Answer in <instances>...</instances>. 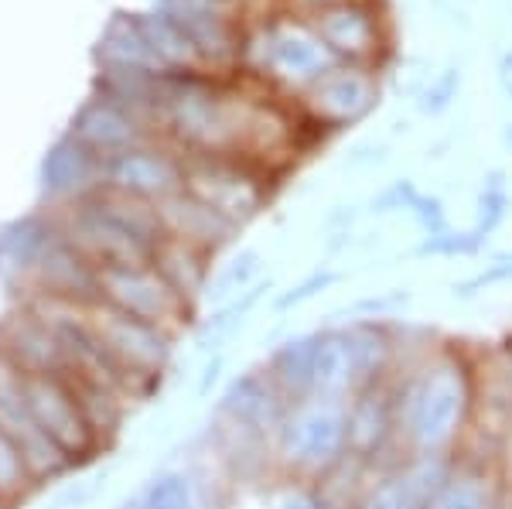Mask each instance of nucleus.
Returning a JSON list of instances; mask_svg holds the SVG:
<instances>
[{
  "label": "nucleus",
  "instance_id": "1",
  "mask_svg": "<svg viewBox=\"0 0 512 509\" xmlns=\"http://www.w3.org/2000/svg\"><path fill=\"white\" fill-rule=\"evenodd\" d=\"M280 469L325 482L349 462V410L342 400H304L291 407L274 438Z\"/></svg>",
  "mask_w": 512,
  "mask_h": 509
},
{
  "label": "nucleus",
  "instance_id": "2",
  "mask_svg": "<svg viewBox=\"0 0 512 509\" xmlns=\"http://www.w3.org/2000/svg\"><path fill=\"white\" fill-rule=\"evenodd\" d=\"M403 410H396V424L420 455L444 448L454 438L468 404V383L461 369L448 363L420 373L403 393Z\"/></svg>",
  "mask_w": 512,
  "mask_h": 509
},
{
  "label": "nucleus",
  "instance_id": "3",
  "mask_svg": "<svg viewBox=\"0 0 512 509\" xmlns=\"http://www.w3.org/2000/svg\"><path fill=\"white\" fill-rule=\"evenodd\" d=\"M185 158V192L219 212L236 229L260 216L270 199L267 171L226 154H181Z\"/></svg>",
  "mask_w": 512,
  "mask_h": 509
},
{
  "label": "nucleus",
  "instance_id": "4",
  "mask_svg": "<svg viewBox=\"0 0 512 509\" xmlns=\"http://www.w3.org/2000/svg\"><path fill=\"white\" fill-rule=\"evenodd\" d=\"M24 380H28V407L35 424L79 472L106 448V438L96 431L79 390L72 387L69 376H24Z\"/></svg>",
  "mask_w": 512,
  "mask_h": 509
},
{
  "label": "nucleus",
  "instance_id": "5",
  "mask_svg": "<svg viewBox=\"0 0 512 509\" xmlns=\"http://www.w3.org/2000/svg\"><path fill=\"white\" fill-rule=\"evenodd\" d=\"M86 322L106 356L137 383L140 393H151L154 383H161L164 369L175 359V335L99 301L86 305Z\"/></svg>",
  "mask_w": 512,
  "mask_h": 509
},
{
  "label": "nucleus",
  "instance_id": "6",
  "mask_svg": "<svg viewBox=\"0 0 512 509\" xmlns=\"http://www.w3.org/2000/svg\"><path fill=\"white\" fill-rule=\"evenodd\" d=\"M96 301L123 311V315L147 322L168 335H181L192 315V301L164 281L154 264H127V267H99L96 277Z\"/></svg>",
  "mask_w": 512,
  "mask_h": 509
},
{
  "label": "nucleus",
  "instance_id": "7",
  "mask_svg": "<svg viewBox=\"0 0 512 509\" xmlns=\"http://www.w3.org/2000/svg\"><path fill=\"white\" fill-rule=\"evenodd\" d=\"M304 21L325 41L328 52L345 65L379 69L386 55H390L393 31L379 0H345V4H335Z\"/></svg>",
  "mask_w": 512,
  "mask_h": 509
},
{
  "label": "nucleus",
  "instance_id": "8",
  "mask_svg": "<svg viewBox=\"0 0 512 509\" xmlns=\"http://www.w3.org/2000/svg\"><path fill=\"white\" fill-rule=\"evenodd\" d=\"M0 428L11 434L14 445L21 448L24 465H28L31 479H35L38 486L76 472L59 451H55L52 441L41 434L28 407V380H24V373L4 356V352H0Z\"/></svg>",
  "mask_w": 512,
  "mask_h": 509
},
{
  "label": "nucleus",
  "instance_id": "9",
  "mask_svg": "<svg viewBox=\"0 0 512 509\" xmlns=\"http://www.w3.org/2000/svg\"><path fill=\"white\" fill-rule=\"evenodd\" d=\"M383 86H379V69L369 65H345L338 62L328 69L315 86L304 89V106L311 120L325 130L355 127L379 106Z\"/></svg>",
  "mask_w": 512,
  "mask_h": 509
},
{
  "label": "nucleus",
  "instance_id": "10",
  "mask_svg": "<svg viewBox=\"0 0 512 509\" xmlns=\"http://www.w3.org/2000/svg\"><path fill=\"white\" fill-rule=\"evenodd\" d=\"M103 185L158 205L185 188V158L147 141L103 161Z\"/></svg>",
  "mask_w": 512,
  "mask_h": 509
},
{
  "label": "nucleus",
  "instance_id": "11",
  "mask_svg": "<svg viewBox=\"0 0 512 509\" xmlns=\"http://www.w3.org/2000/svg\"><path fill=\"white\" fill-rule=\"evenodd\" d=\"M263 69L270 76L291 82V86H315L328 69H335L338 59L325 48L308 21L280 24V28H263Z\"/></svg>",
  "mask_w": 512,
  "mask_h": 509
},
{
  "label": "nucleus",
  "instance_id": "12",
  "mask_svg": "<svg viewBox=\"0 0 512 509\" xmlns=\"http://www.w3.org/2000/svg\"><path fill=\"white\" fill-rule=\"evenodd\" d=\"M291 400L277 390V383L270 380V373L263 366L246 369L239 373L233 383L226 387L219 400V421L236 424L243 431L263 434V438L274 441L280 424L291 414Z\"/></svg>",
  "mask_w": 512,
  "mask_h": 509
},
{
  "label": "nucleus",
  "instance_id": "13",
  "mask_svg": "<svg viewBox=\"0 0 512 509\" xmlns=\"http://www.w3.org/2000/svg\"><path fill=\"white\" fill-rule=\"evenodd\" d=\"M72 137H76L82 147H89L96 158L110 161V158H117V154L130 151V147L151 141V130H147L144 120H137L134 113H127L123 106H117L113 100H103L82 110Z\"/></svg>",
  "mask_w": 512,
  "mask_h": 509
},
{
  "label": "nucleus",
  "instance_id": "14",
  "mask_svg": "<svg viewBox=\"0 0 512 509\" xmlns=\"http://www.w3.org/2000/svg\"><path fill=\"white\" fill-rule=\"evenodd\" d=\"M158 212H161L164 233L188 246H198V250L212 253V257H216L236 233L233 223H226L219 212H212L209 205L198 202L195 195H188L185 188H181L178 195H171V199L158 202Z\"/></svg>",
  "mask_w": 512,
  "mask_h": 509
},
{
  "label": "nucleus",
  "instance_id": "15",
  "mask_svg": "<svg viewBox=\"0 0 512 509\" xmlns=\"http://www.w3.org/2000/svg\"><path fill=\"white\" fill-rule=\"evenodd\" d=\"M315 352H318V332L291 335L270 352V359L263 369L270 373V380L277 383V390L297 407L304 400H311V383H315Z\"/></svg>",
  "mask_w": 512,
  "mask_h": 509
},
{
  "label": "nucleus",
  "instance_id": "16",
  "mask_svg": "<svg viewBox=\"0 0 512 509\" xmlns=\"http://www.w3.org/2000/svg\"><path fill=\"white\" fill-rule=\"evenodd\" d=\"M151 264L158 267L164 274V281L175 287L185 301H192V305L212 284V253L181 243L175 236H164V240L154 246Z\"/></svg>",
  "mask_w": 512,
  "mask_h": 509
},
{
  "label": "nucleus",
  "instance_id": "17",
  "mask_svg": "<svg viewBox=\"0 0 512 509\" xmlns=\"http://www.w3.org/2000/svg\"><path fill=\"white\" fill-rule=\"evenodd\" d=\"M349 410V458H373L396 424V410L386 393L366 387L345 404Z\"/></svg>",
  "mask_w": 512,
  "mask_h": 509
},
{
  "label": "nucleus",
  "instance_id": "18",
  "mask_svg": "<svg viewBox=\"0 0 512 509\" xmlns=\"http://www.w3.org/2000/svg\"><path fill=\"white\" fill-rule=\"evenodd\" d=\"M35 489H38V482L31 479L21 448L14 445L11 434L0 428V509L24 503Z\"/></svg>",
  "mask_w": 512,
  "mask_h": 509
},
{
  "label": "nucleus",
  "instance_id": "19",
  "mask_svg": "<svg viewBox=\"0 0 512 509\" xmlns=\"http://www.w3.org/2000/svg\"><path fill=\"white\" fill-rule=\"evenodd\" d=\"M137 509H198L192 479L185 472H161L140 492Z\"/></svg>",
  "mask_w": 512,
  "mask_h": 509
},
{
  "label": "nucleus",
  "instance_id": "20",
  "mask_svg": "<svg viewBox=\"0 0 512 509\" xmlns=\"http://www.w3.org/2000/svg\"><path fill=\"white\" fill-rule=\"evenodd\" d=\"M256 277H260V253L243 250L236 260H229V264L219 270L216 284H209V294L216 301L229 298V294H246V291H253Z\"/></svg>",
  "mask_w": 512,
  "mask_h": 509
},
{
  "label": "nucleus",
  "instance_id": "21",
  "mask_svg": "<svg viewBox=\"0 0 512 509\" xmlns=\"http://www.w3.org/2000/svg\"><path fill=\"white\" fill-rule=\"evenodd\" d=\"M458 89H461V69L458 65H448V69H441L424 89H420L417 110L424 113V117H437V113H444L458 100Z\"/></svg>",
  "mask_w": 512,
  "mask_h": 509
},
{
  "label": "nucleus",
  "instance_id": "22",
  "mask_svg": "<svg viewBox=\"0 0 512 509\" xmlns=\"http://www.w3.org/2000/svg\"><path fill=\"white\" fill-rule=\"evenodd\" d=\"M509 209V195H506V185H502V175L492 171L489 182H485V192L478 199V226H475V236H489L495 226L502 223Z\"/></svg>",
  "mask_w": 512,
  "mask_h": 509
},
{
  "label": "nucleus",
  "instance_id": "23",
  "mask_svg": "<svg viewBox=\"0 0 512 509\" xmlns=\"http://www.w3.org/2000/svg\"><path fill=\"white\" fill-rule=\"evenodd\" d=\"M489 499H485V489L475 486V482H454L441 492L434 509H485Z\"/></svg>",
  "mask_w": 512,
  "mask_h": 509
},
{
  "label": "nucleus",
  "instance_id": "24",
  "mask_svg": "<svg viewBox=\"0 0 512 509\" xmlns=\"http://www.w3.org/2000/svg\"><path fill=\"white\" fill-rule=\"evenodd\" d=\"M420 199V192L414 182H393L379 199H373L376 212H390V209H414V202Z\"/></svg>",
  "mask_w": 512,
  "mask_h": 509
},
{
  "label": "nucleus",
  "instance_id": "25",
  "mask_svg": "<svg viewBox=\"0 0 512 509\" xmlns=\"http://www.w3.org/2000/svg\"><path fill=\"white\" fill-rule=\"evenodd\" d=\"M417 216V223L427 229L431 236L444 233V209L437 199H427V195H420V199L414 202V209H410Z\"/></svg>",
  "mask_w": 512,
  "mask_h": 509
},
{
  "label": "nucleus",
  "instance_id": "26",
  "mask_svg": "<svg viewBox=\"0 0 512 509\" xmlns=\"http://www.w3.org/2000/svg\"><path fill=\"white\" fill-rule=\"evenodd\" d=\"M335 4H345V0H291V7L301 18H315V14L328 11V7H335Z\"/></svg>",
  "mask_w": 512,
  "mask_h": 509
},
{
  "label": "nucleus",
  "instance_id": "27",
  "mask_svg": "<svg viewBox=\"0 0 512 509\" xmlns=\"http://www.w3.org/2000/svg\"><path fill=\"white\" fill-rule=\"evenodd\" d=\"M495 72H499L502 89H506V96L512 100V52H502L499 55V65H495Z\"/></svg>",
  "mask_w": 512,
  "mask_h": 509
},
{
  "label": "nucleus",
  "instance_id": "28",
  "mask_svg": "<svg viewBox=\"0 0 512 509\" xmlns=\"http://www.w3.org/2000/svg\"><path fill=\"white\" fill-rule=\"evenodd\" d=\"M502 141H506V147H512V123L502 127Z\"/></svg>",
  "mask_w": 512,
  "mask_h": 509
},
{
  "label": "nucleus",
  "instance_id": "29",
  "mask_svg": "<svg viewBox=\"0 0 512 509\" xmlns=\"http://www.w3.org/2000/svg\"><path fill=\"white\" fill-rule=\"evenodd\" d=\"M113 509H137V499H127V503H120V506H113Z\"/></svg>",
  "mask_w": 512,
  "mask_h": 509
}]
</instances>
